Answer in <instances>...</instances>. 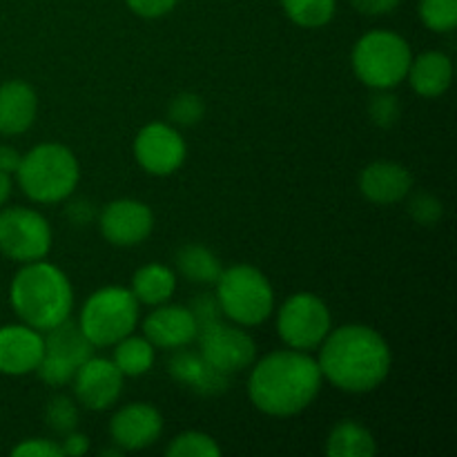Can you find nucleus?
<instances>
[{
  "label": "nucleus",
  "instance_id": "16",
  "mask_svg": "<svg viewBox=\"0 0 457 457\" xmlns=\"http://www.w3.org/2000/svg\"><path fill=\"white\" fill-rule=\"evenodd\" d=\"M143 335L152 342L154 348L177 351V348L190 346L196 339V321L187 306L177 303H161L143 320Z\"/></svg>",
  "mask_w": 457,
  "mask_h": 457
},
{
  "label": "nucleus",
  "instance_id": "35",
  "mask_svg": "<svg viewBox=\"0 0 457 457\" xmlns=\"http://www.w3.org/2000/svg\"><path fill=\"white\" fill-rule=\"evenodd\" d=\"M125 3H128L132 13L147 18V21H154V18L168 16L177 7L179 0H125Z\"/></svg>",
  "mask_w": 457,
  "mask_h": 457
},
{
  "label": "nucleus",
  "instance_id": "14",
  "mask_svg": "<svg viewBox=\"0 0 457 457\" xmlns=\"http://www.w3.org/2000/svg\"><path fill=\"white\" fill-rule=\"evenodd\" d=\"M163 433V418L147 402L125 404L112 415L110 437L120 451H143L154 445Z\"/></svg>",
  "mask_w": 457,
  "mask_h": 457
},
{
  "label": "nucleus",
  "instance_id": "24",
  "mask_svg": "<svg viewBox=\"0 0 457 457\" xmlns=\"http://www.w3.org/2000/svg\"><path fill=\"white\" fill-rule=\"evenodd\" d=\"M174 266H177L179 275H181L183 279L201 286L217 284L219 275H221L223 270L217 254L201 244L181 245V248L177 250V257H174Z\"/></svg>",
  "mask_w": 457,
  "mask_h": 457
},
{
  "label": "nucleus",
  "instance_id": "19",
  "mask_svg": "<svg viewBox=\"0 0 457 457\" xmlns=\"http://www.w3.org/2000/svg\"><path fill=\"white\" fill-rule=\"evenodd\" d=\"M38 114V96L25 80H7L0 85V134L18 137L34 125Z\"/></svg>",
  "mask_w": 457,
  "mask_h": 457
},
{
  "label": "nucleus",
  "instance_id": "7",
  "mask_svg": "<svg viewBox=\"0 0 457 457\" xmlns=\"http://www.w3.org/2000/svg\"><path fill=\"white\" fill-rule=\"evenodd\" d=\"M141 303L132 290L123 286H105L85 299L79 326L94 348L114 346L123 337L132 335L138 326Z\"/></svg>",
  "mask_w": 457,
  "mask_h": 457
},
{
  "label": "nucleus",
  "instance_id": "11",
  "mask_svg": "<svg viewBox=\"0 0 457 457\" xmlns=\"http://www.w3.org/2000/svg\"><path fill=\"white\" fill-rule=\"evenodd\" d=\"M187 145L174 125L147 123L134 138V159L152 177H170L186 163Z\"/></svg>",
  "mask_w": 457,
  "mask_h": 457
},
{
  "label": "nucleus",
  "instance_id": "3",
  "mask_svg": "<svg viewBox=\"0 0 457 457\" xmlns=\"http://www.w3.org/2000/svg\"><path fill=\"white\" fill-rule=\"evenodd\" d=\"M9 303L22 324L45 333L71 315L74 288L61 268L38 259L22 263L13 275Z\"/></svg>",
  "mask_w": 457,
  "mask_h": 457
},
{
  "label": "nucleus",
  "instance_id": "37",
  "mask_svg": "<svg viewBox=\"0 0 457 457\" xmlns=\"http://www.w3.org/2000/svg\"><path fill=\"white\" fill-rule=\"evenodd\" d=\"M402 0H351L353 7L364 16H386L400 7Z\"/></svg>",
  "mask_w": 457,
  "mask_h": 457
},
{
  "label": "nucleus",
  "instance_id": "23",
  "mask_svg": "<svg viewBox=\"0 0 457 457\" xmlns=\"http://www.w3.org/2000/svg\"><path fill=\"white\" fill-rule=\"evenodd\" d=\"M378 453L373 433L355 420H342L326 437V455L330 457H373Z\"/></svg>",
  "mask_w": 457,
  "mask_h": 457
},
{
  "label": "nucleus",
  "instance_id": "29",
  "mask_svg": "<svg viewBox=\"0 0 457 457\" xmlns=\"http://www.w3.org/2000/svg\"><path fill=\"white\" fill-rule=\"evenodd\" d=\"M420 18L436 34L453 31L457 25V0H420Z\"/></svg>",
  "mask_w": 457,
  "mask_h": 457
},
{
  "label": "nucleus",
  "instance_id": "4",
  "mask_svg": "<svg viewBox=\"0 0 457 457\" xmlns=\"http://www.w3.org/2000/svg\"><path fill=\"white\" fill-rule=\"evenodd\" d=\"M16 179L34 204H61L74 195L80 181V165L62 143H40L21 156Z\"/></svg>",
  "mask_w": 457,
  "mask_h": 457
},
{
  "label": "nucleus",
  "instance_id": "40",
  "mask_svg": "<svg viewBox=\"0 0 457 457\" xmlns=\"http://www.w3.org/2000/svg\"><path fill=\"white\" fill-rule=\"evenodd\" d=\"M12 196V174L0 172V208L9 201Z\"/></svg>",
  "mask_w": 457,
  "mask_h": 457
},
{
  "label": "nucleus",
  "instance_id": "17",
  "mask_svg": "<svg viewBox=\"0 0 457 457\" xmlns=\"http://www.w3.org/2000/svg\"><path fill=\"white\" fill-rule=\"evenodd\" d=\"M168 373L174 382L204 397L221 395L230 388V375L214 369L199 351L177 348L168 360Z\"/></svg>",
  "mask_w": 457,
  "mask_h": 457
},
{
  "label": "nucleus",
  "instance_id": "6",
  "mask_svg": "<svg viewBox=\"0 0 457 457\" xmlns=\"http://www.w3.org/2000/svg\"><path fill=\"white\" fill-rule=\"evenodd\" d=\"M411 45L404 36L388 29H375L361 36L351 54L353 71L370 89H393L409 74Z\"/></svg>",
  "mask_w": 457,
  "mask_h": 457
},
{
  "label": "nucleus",
  "instance_id": "36",
  "mask_svg": "<svg viewBox=\"0 0 457 457\" xmlns=\"http://www.w3.org/2000/svg\"><path fill=\"white\" fill-rule=\"evenodd\" d=\"M65 217L70 219V223H74V226H87V223H92L94 217H96V205L87 199H76L65 208Z\"/></svg>",
  "mask_w": 457,
  "mask_h": 457
},
{
  "label": "nucleus",
  "instance_id": "33",
  "mask_svg": "<svg viewBox=\"0 0 457 457\" xmlns=\"http://www.w3.org/2000/svg\"><path fill=\"white\" fill-rule=\"evenodd\" d=\"M12 455L16 457H62L61 445L45 437H31V440H22L21 445L13 446Z\"/></svg>",
  "mask_w": 457,
  "mask_h": 457
},
{
  "label": "nucleus",
  "instance_id": "15",
  "mask_svg": "<svg viewBox=\"0 0 457 457\" xmlns=\"http://www.w3.org/2000/svg\"><path fill=\"white\" fill-rule=\"evenodd\" d=\"M45 355L43 333L27 324H7L0 328V373L9 378L36 373Z\"/></svg>",
  "mask_w": 457,
  "mask_h": 457
},
{
  "label": "nucleus",
  "instance_id": "38",
  "mask_svg": "<svg viewBox=\"0 0 457 457\" xmlns=\"http://www.w3.org/2000/svg\"><path fill=\"white\" fill-rule=\"evenodd\" d=\"M61 449H62V455H71V457L85 455L89 451V437L85 436V433L70 431L67 436H62Z\"/></svg>",
  "mask_w": 457,
  "mask_h": 457
},
{
  "label": "nucleus",
  "instance_id": "39",
  "mask_svg": "<svg viewBox=\"0 0 457 457\" xmlns=\"http://www.w3.org/2000/svg\"><path fill=\"white\" fill-rule=\"evenodd\" d=\"M18 165H21V154H18L16 147L0 145V172L16 174Z\"/></svg>",
  "mask_w": 457,
  "mask_h": 457
},
{
  "label": "nucleus",
  "instance_id": "34",
  "mask_svg": "<svg viewBox=\"0 0 457 457\" xmlns=\"http://www.w3.org/2000/svg\"><path fill=\"white\" fill-rule=\"evenodd\" d=\"M190 311H192V315H195L196 330H199L201 326H208L217 320H226L221 312V308H219V302L214 295H199V297L192 302Z\"/></svg>",
  "mask_w": 457,
  "mask_h": 457
},
{
  "label": "nucleus",
  "instance_id": "27",
  "mask_svg": "<svg viewBox=\"0 0 457 457\" xmlns=\"http://www.w3.org/2000/svg\"><path fill=\"white\" fill-rule=\"evenodd\" d=\"M165 453L170 457H219L221 446L217 445L212 436L201 431H186L179 433L168 445Z\"/></svg>",
  "mask_w": 457,
  "mask_h": 457
},
{
  "label": "nucleus",
  "instance_id": "18",
  "mask_svg": "<svg viewBox=\"0 0 457 457\" xmlns=\"http://www.w3.org/2000/svg\"><path fill=\"white\" fill-rule=\"evenodd\" d=\"M413 190V177L395 161H375L360 174V192L364 199L378 205H393L404 201Z\"/></svg>",
  "mask_w": 457,
  "mask_h": 457
},
{
  "label": "nucleus",
  "instance_id": "25",
  "mask_svg": "<svg viewBox=\"0 0 457 457\" xmlns=\"http://www.w3.org/2000/svg\"><path fill=\"white\" fill-rule=\"evenodd\" d=\"M112 361L123 378H141V375L150 373V369L154 366V346L145 335L138 337L132 333L114 344Z\"/></svg>",
  "mask_w": 457,
  "mask_h": 457
},
{
  "label": "nucleus",
  "instance_id": "10",
  "mask_svg": "<svg viewBox=\"0 0 457 457\" xmlns=\"http://www.w3.org/2000/svg\"><path fill=\"white\" fill-rule=\"evenodd\" d=\"M199 342V353L214 366L217 370L226 375H235L239 370L253 366L257 360V344L244 330V326L226 324L223 320L212 321L208 326H201L196 330Z\"/></svg>",
  "mask_w": 457,
  "mask_h": 457
},
{
  "label": "nucleus",
  "instance_id": "2",
  "mask_svg": "<svg viewBox=\"0 0 457 457\" xmlns=\"http://www.w3.org/2000/svg\"><path fill=\"white\" fill-rule=\"evenodd\" d=\"M320 364L311 353L272 351L253 361L248 378V395L254 409L270 418H293L303 413L321 391Z\"/></svg>",
  "mask_w": 457,
  "mask_h": 457
},
{
  "label": "nucleus",
  "instance_id": "20",
  "mask_svg": "<svg viewBox=\"0 0 457 457\" xmlns=\"http://www.w3.org/2000/svg\"><path fill=\"white\" fill-rule=\"evenodd\" d=\"M406 79L418 96L437 98L451 87L453 62L445 52H424L411 61Z\"/></svg>",
  "mask_w": 457,
  "mask_h": 457
},
{
  "label": "nucleus",
  "instance_id": "1",
  "mask_svg": "<svg viewBox=\"0 0 457 457\" xmlns=\"http://www.w3.org/2000/svg\"><path fill=\"white\" fill-rule=\"evenodd\" d=\"M317 364L326 382L344 393L361 395L386 382L393 355L382 333L364 324H346L326 335Z\"/></svg>",
  "mask_w": 457,
  "mask_h": 457
},
{
  "label": "nucleus",
  "instance_id": "28",
  "mask_svg": "<svg viewBox=\"0 0 457 457\" xmlns=\"http://www.w3.org/2000/svg\"><path fill=\"white\" fill-rule=\"evenodd\" d=\"M45 424L58 436H67L79 427V402L67 395H56L45 406Z\"/></svg>",
  "mask_w": 457,
  "mask_h": 457
},
{
  "label": "nucleus",
  "instance_id": "30",
  "mask_svg": "<svg viewBox=\"0 0 457 457\" xmlns=\"http://www.w3.org/2000/svg\"><path fill=\"white\" fill-rule=\"evenodd\" d=\"M205 114V103L199 94L195 92H181L170 101L168 116L174 125H183V128H192L199 123Z\"/></svg>",
  "mask_w": 457,
  "mask_h": 457
},
{
  "label": "nucleus",
  "instance_id": "31",
  "mask_svg": "<svg viewBox=\"0 0 457 457\" xmlns=\"http://www.w3.org/2000/svg\"><path fill=\"white\" fill-rule=\"evenodd\" d=\"M402 105L397 101L395 94H391V89H378V94L373 96V101L369 103V116L378 128H393V125L400 120Z\"/></svg>",
  "mask_w": 457,
  "mask_h": 457
},
{
  "label": "nucleus",
  "instance_id": "5",
  "mask_svg": "<svg viewBox=\"0 0 457 457\" xmlns=\"http://www.w3.org/2000/svg\"><path fill=\"white\" fill-rule=\"evenodd\" d=\"M214 288H217L214 297L223 317L244 328L263 324L275 311V293L270 281L259 268L248 263L223 268Z\"/></svg>",
  "mask_w": 457,
  "mask_h": 457
},
{
  "label": "nucleus",
  "instance_id": "12",
  "mask_svg": "<svg viewBox=\"0 0 457 457\" xmlns=\"http://www.w3.org/2000/svg\"><path fill=\"white\" fill-rule=\"evenodd\" d=\"M71 388L76 402L83 409L107 411L119 402L123 393V375L112 360L92 355L76 369Z\"/></svg>",
  "mask_w": 457,
  "mask_h": 457
},
{
  "label": "nucleus",
  "instance_id": "21",
  "mask_svg": "<svg viewBox=\"0 0 457 457\" xmlns=\"http://www.w3.org/2000/svg\"><path fill=\"white\" fill-rule=\"evenodd\" d=\"M45 355L58 357V360L67 361L74 369H79L85 360L94 355V346L85 333L80 330L79 321H71L67 317L65 321L56 324L54 328L45 330Z\"/></svg>",
  "mask_w": 457,
  "mask_h": 457
},
{
  "label": "nucleus",
  "instance_id": "32",
  "mask_svg": "<svg viewBox=\"0 0 457 457\" xmlns=\"http://www.w3.org/2000/svg\"><path fill=\"white\" fill-rule=\"evenodd\" d=\"M409 214L415 219V223L431 228L442 219L445 205H442V201L437 199V196L428 195V192H418V195L409 201Z\"/></svg>",
  "mask_w": 457,
  "mask_h": 457
},
{
  "label": "nucleus",
  "instance_id": "22",
  "mask_svg": "<svg viewBox=\"0 0 457 457\" xmlns=\"http://www.w3.org/2000/svg\"><path fill=\"white\" fill-rule=\"evenodd\" d=\"M129 290L138 303H145L152 308L161 306V303L170 302V297L177 290V275L165 263H147L134 272Z\"/></svg>",
  "mask_w": 457,
  "mask_h": 457
},
{
  "label": "nucleus",
  "instance_id": "13",
  "mask_svg": "<svg viewBox=\"0 0 457 457\" xmlns=\"http://www.w3.org/2000/svg\"><path fill=\"white\" fill-rule=\"evenodd\" d=\"M103 237L116 248H132L143 244L154 230V214L150 205L138 199H116L98 214Z\"/></svg>",
  "mask_w": 457,
  "mask_h": 457
},
{
  "label": "nucleus",
  "instance_id": "26",
  "mask_svg": "<svg viewBox=\"0 0 457 457\" xmlns=\"http://www.w3.org/2000/svg\"><path fill=\"white\" fill-rule=\"evenodd\" d=\"M286 16L303 29H317L333 21L337 0H281Z\"/></svg>",
  "mask_w": 457,
  "mask_h": 457
},
{
  "label": "nucleus",
  "instance_id": "9",
  "mask_svg": "<svg viewBox=\"0 0 457 457\" xmlns=\"http://www.w3.org/2000/svg\"><path fill=\"white\" fill-rule=\"evenodd\" d=\"M52 250V226L38 210L13 208L0 210V253L18 263L45 259Z\"/></svg>",
  "mask_w": 457,
  "mask_h": 457
},
{
  "label": "nucleus",
  "instance_id": "8",
  "mask_svg": "<svg viewBox=\"0 0 457 457\" xmlns=\"http://www.w3.org/2000/svg\"><path fill=\"white\" fill-rule=\"evenodd\" d=\"M333 330V315L321 297L312 293L290 295L277 315V333L281 342L295 351L311 353L320 348Z\"/></svg>",
  "mask_w": 457,
  "mask_h": 457
}]
</instances>
